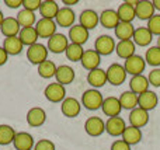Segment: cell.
Wrapping results in <instances>:
<instances>
[{
    "instance_id": "cell-19",
    "label": "cell",
    "mask_w": 160,
    "mask_h": 150,
    "mask_svg": "<svg viewBox=\"0 0 160 150\" xmlns=\"http://www.w3.org/2000/svg\"><path fill=\"white\" fill-rule=\"evenodd\" d=\"M47 121V112L41 107H32L28 109L27 112V123L32 128H38L42 126Z\"/></svg>"
},
{
    "instance_id": "cell-38",
    "label": "cell",
    "mask_w": 160,
    "mask_h": 150,
    "mask_svg": "<svg viewBox=\"0 0 160 150\" xmlns=\"http://www.w3.org/2000/svg\"><path fill=\"white\" fill-rule=\"evenodd\" d=\"M16 133L17 132L14 131L13 126L7 125V123H2L0 125V146H7L13 143Z\"/></svg>"
},
{
    "instance_id": "cell-37",
    "label": "cell",
    "mask_w": 160,
    "mask_h": 150,
    "mask_svg": "<svg viewBox=\"0 0 160 150\" xmlns=\"http://www.w3.org/2000/svg\"><path fill=\"white\" fill-rule=\"evenodd\" d=\"M56 69H58V66H56L52 60H49V59H48V60H45V62H42L41 65H38V66H37V72H38V75L41 76L42 79L55 77Z\"/></svg>"
},
{
    "instance_id": "cell-25",
    "label": "cell",
    "mask_w": 160,
    "mask_h": 150,
    "mask_svg": "<svg viewBox=\"0 0 160 150\" xmlns=\"http://www.w3.org/2000/svg\"><path fill=\"white\" fill-rule=\"evenodd\" d=\"M0 31L6 38H10V36H18L21 27H20L18 21H17L16 17H6L4 21L0 25Z\"/></svg>"
},
{
    "instance_id": "cell-4",
    "label": "cell",
    "mask_w": 160,
    "mask_h": 150,
    "mask_svg": "<svg viewBox=\"0 0 160 150\" xmlns=\"http://www.w3.org/2000/svg\"><path fill=\"white\" fill-rule=\"evenodd\" d=\"M124 67H125V72L128 75H131V77H133V76H139L143 73L145 67H146V62H145L143 56L135 53L133 56L128 58L124 62Z\"/></svg>"
},
{
    "instance_id": "cell-28",
    "label": "cell",
    "mask_w": 160,
    "mask_h": 150,
    "mask_svg": "<svg viewBox=\"0 0 160 150\" xmlns=\"http://www.w3.org/2000/svg\"><path fill=\"white\" fill-rule=\"evenodd\" d=\"M3 49L7 52L8 56H16L20 55L24 49V45H22L21 39L18 36H10V38H4L3 41Z\"/></svg>"
},
{
    "instance_id": "cell-26",
    "label": "cell",
    "mask_w": 160,
    "mask_h": 150,
    "mask_svg": "<svg viewBox=\"0 0 160 150\" xmlns=\"http://www.w3.org/2000/svg\"><path fill=\"white\" fill-rule=\"evenodd\" d=\"M132 41L136 46H149L153 41V35L148 27H138L135 28V32H133V36H132Z\"/></svg>"
},
{
    "instance_id": "cell-32",
    "label": "cell",
    "mask_w": 160,
    "mask_h": 150,
    "mask_svg": "<svg viewBox=\"0 0 160 150\" xmlns=\"http://www.w3.org/2000/svg\"><path fill=\"white\" fill-rule=\"evenodd\" d=\"M133 32H135V27H133L132 22H121L115 27L114 34L119 41H128V39H132Z\"/></svg>"
},
{
    "instance_id": "cell-41",
    "label": "cell",
    "mask_w": 160,
    "mask_h": 150,
    "mask_svg": "<svg viewBox=\"0 0 160 150\" xmlns=\"http://www.w3.org/2000/svg\"><path fill=\"white\" fill-rule=\"evenodd\" d=\"M146 27H148V30L152 32V35L160 36V14H155V16L148 21Z\"/></svg>"
},
{
    "instance_id": "cell-46",
    "label": "cell",
    "mask_w": 160,
    "mask_h": 150,
    "mask_svg": "<svg viewBox=\"0 0 160 150\" xmlns=\"http://www.w3.org/2000/svg\"><path fill=\"white\" fill-rule=\"evenodd\" d=\"M4 4L10 8L22 7V0H4Z\"/></svg>"
},
{
    "instance_id": "cell-16",
    "label": "cell",
    "mask_w": 160,
    "mask_h": 150,
    "mask_svg": "<svg viewBox=\"0 0 160 150\" xmlns=\"http://www.w3.org/2000/svg\"><path fill=\"white\" fill-rule=\"evenodd\" d=\"M158 104H159V97L152 90H148V91L138 95V107L148 112L155 109L158 107Z\"/></svg>"
},
{
    "instance_id": "cell-18",
    "label": "cell",
    "mask_w": 160,
    "mask_h": 150,
    "mask_svg": "<svg viewBox=\"0 0 160 150\" xmlns=\"http://www.w3.org/2000/svg\"><path fill=\"white\" fill-rule=\"evenodd\" d=\"M76 75H75V69L69 65H61L58 66L55 73V80L56 83L62 84V86H68V84L73 83Z\"/></svg>"
},
{
    "instance_id": "cell-47",
    "label": "cell",
    "mask_w": 160,
    "mask_h": 150,
    "mask_svg": "<svg viewBox=\"0 0 160 150\" xmlns=\"http://www.w3.org/2000/svg\"><path fill=\"white\" fill-rule=\"evenodd\" d=\"M8 60V55L7 52H6L4 49H3V46H0V66H3V65H6Z\"/></svg>"
},
{
    "instance_id": "cell-44",
    "label": "cell",
    "mask_w": 160,
    "mask_h": 150,
    "mask_svg": "<svg viewBox=\"0 0 160 150\" xmlns=\"http://www.w3.org/2000/svg\"><path fill=\"white\" fill-rule=\"evenodd\" d=\"M41 4H42V0H22V8L34 11V13L37 10H39Z\"/></svg>"
},
{
    "instance_id": "cell-31",
    "label": "cell",
    "mask_w": 160,
    "mask_h": 150,
    "mask_svg": "<svg viewBox=\"0 0 160 150\" xmlns=\"http://www.w3.org/2000/svg\"><path fill=\"white\" fill-rule=\"evenodd\" d=\"M149 80H148L146 76L139 75V76H133L129 80V90L133 91L135 94H142V93L148 91L149 90Z\"/></svg>"
},
{
    "instance_id": "cell-8",
    "label": "cell",
    "mask_w": 160,
    "mask_h": 150,
    "mask_svg": "<svg viewBox=\"0 0 160 150\" xmlns=\"http://www.w3.org/2000/svg\"><path fill=\"white\" fill-rule=\"evenodd\" d=\"M69 38H68L65 34H59L56 32L53 36H51L49 39H48V44H47V48L49 52L52 53H63L65 51H66V48L69 46Z\"/></svg>"
},
{
    "instance_id": "cell-35",
    "label": "cell",
    "mask_w": 160,
    "mask_h": 150,
    "mask_svg": "<svg viewBox=\"0 0 160 150\" xmlns=\"http://www.w3.org/2000/svg\"><path fill=\"white\" fill-rule=\"evenodd\" d=\"M17 21H18L20 27L21 28H27V27H34L37 24V16L34 11H30V10H25V8H21L18 11V14L16 16Z\"/></svg>"
},
{
    "instance_id": "cell-39",
    "label": "cell",
    "mask_w": 160,
    "mask_h": 150,
    "mask_svg": "<svg viewBox=\"0 0 160 150\" xmlns=\"http://www.w3.org/2000/svg\"><path fill=\"white\" fill-rule=\"evenodd\" d=\"M145 62H146V65H149V66L152 67H159L160 66V48L158 46H149L146 49V52H145Z\"/></svg>"
},
{
    "instance_id": "cell-51",
    "label": "cell",
    "mask_w": 160,
    "mask_h": 150,
    "mask_svg": "<svg viewBox=\"0 0 160 150\" xmlns=\"http://www.w3.org/2000/svg\"><path fill=\"white\" fill-rule=\"evenodd\" d=\"M158 48H160V36H158V45H156Z\"/></svg>"
},
{
    "instance_id": "cell-50",
    "label": "cell",
    "mask_w": 160,
    "mask_h": 150,
    "mask_svg": "<svg viewBox=\"0 0 160 150\" xmlns=\"http://www.w3.org/2000/svg\"><path fill=\"white\" fill-rule=\"evenodd\" d=\"M4 18H6V17H4V14H3V11L0 10V25H2V22L4 21Z\"/></svg>"
},
{
    "instance_id": "cell-11",
    "label": "cell",
    "mask_w": 160,
    "mask_h": 150,
    "mask_svg": "<svg viewBox=\"0 0 160 150\" xmlns=\"http://www.w3.org/2000/svg\"><path fill=\"white\" fill-rule=\"evenodd\" d=\"M125 128H127V123H125L124 118L121 117H112L105 121V132L110 136H114V138L122 136Z\"/></svg>"
},
{
    "instance_id": "cell-22",
    "label": "cell",
    "mask_w": 160,
    "mask_h": 150,
    "mask_svg": "<svg viewBox=\"0 0 160 150\" xmlns=\"http://www.w3.org/2000/svg\"><path fill=\"white\" fill-rule=\"evenodd\" d=\"M82 66L84 67L86 70H94L97 67H100V63H101V56L96 52L94 49H86L84 53L82 56V60H80Z\"/></svg>"
},
{
    "instance_id": "cell-17",
    "label": "cell",
    "mask_w": 160,
    "mask_h": 150,
    "mask_svg": "<svg viewBox=\"0 0 160 150\" xmlns=\"http://www.w3.org/2000/svg\"><path fill=\"white\" fill-rule=\"evenodd\" d=\"M90 36L88 34V30H86L84 27H82L80 24H75L73 27L69 28V34H68V38H69V42L70 44H78V45H82L86 44Z\"/></svg>"
},
{
    "instance_id": "cell-42",
    "label": "cell",
    "mask_w": 160,
    "mask_h": 150,
    "mask_svg": "<svg viewBox=\"0 0 160 150\" xmlns=\"http://www.w3.org/2000/svg\"><path fill=\"white\" fill-rule=\"evenodd\" d=\"M148 80H149L150 86L160 87V67L152 69V72H149V75H148Z\"/></svg>"
},
{
    "instance_id": "cell-48",
    "label": "cell",
    "mask_w": 160,
    "mask_h": 150,
    "mask_svg": "<svg viewBox=\"0 0 160 150\" xmlns=\"http://www.w3.org/2000/svg\"><path fill=\"white\" fill-rule=\"evenodd\" d=\"M63 3L65 6H66V7H70V6H75V4H78L79 3V0H63Z\"/></svg>"
},
{
    "instance_id": "cell-43",
    "label": "cell",
    "mask_w": 160,
    "mask_h": 150,
    "mask_svg": "<svg viewBox=\"0 0 160 150\" xmlns=\"http://www.w3.org/2000/svg\"><path fill=\"white\" fill-rule=\"evenodd\" d=\"M55 143L49 139H41L35 143L32 150H55Z\"/></svg>"
},
{
    "instance_id": "cell-30",
    "label": "cell",
    "mask_w": 160,
    "mask_h": 150,
    "mask_svg": "<svg viewBox=\"0 0 160 150\" xmlns=\"http://www.w3.org/2000/svg\"><path fill=\"white\" fill-rule=\"evenodd\" d=\"M59 4L55 0H42V4L39 7V13H41V18H49L55 20L59 11Z\"/></svg>"
},
{
    "instance_id": "cell-9",
    "label": "cell",
    "mask_w": 160,
    "mask_h": 150,
    "mask_svg": "<svg viewBox=\"0 0 160 150\" xmlns=\"http://www.w3.org/2000/svg\"><path fill=\"white\" fill-rule=\"evenodd\" d=\"M84 131L88 136H101L105 132V122L100 117H88L84 122Z\"/></svg>"
},
{
    "instance_id": "cell-13",
    "label": "cell",
    "mask_w": 160,
    "mask_h": 150,
    "mask_svg": "<svg viewBox=\"0 0 160 150\" xmlns=\"http://www.w3.org/2000/svg\"><path fill=\"white\" fill-rule=\"evenodd\" d=\"M75 18H76V14L75 11L72 10L70 7H63L59 8L58 11V16L55 17V22L58 27H62V28H70L75 25Z\"/></svg>"
},
{
    "instance_id": "cell-33",
    "label": "cell",
    "mask_w": 160,
    "mask_h": 150,
    "mask_svg": "<svg viewBox=\"0 0 160 150\" xmlns=\"http://www.w3.org/2000/svg\"><path fill=\"white\" fill-rule=\"evenodd\" d=\"M121 139L124 140L125 143H128L129 146H135L138 145L142 140V131L139 128H135V126H127L122 133Z\"/></svg>"
},
{
    "instance_id": "cell-36",
    "label": "cell",
    "mask_w": 160,
    "mask_h": 150,
    "mask_svg": "<svg viewBox=\"0 0 160 150\" xmlns=\"http://www.w3.org/2000/svg\"><path fill=\"white\" fill-rule=\"evenodd\" d=\"M18 38L21 39L24 46H31V45L38 42V34H37L35 27H27V28H21L18 34Z\"/></svg>"
},
{
    "instance_id": "cell-23",
    "label": "cell",
    "mask_w": 160,
    "mask_h": 150,
    "mask_svg": "<svg viewBox=\"0 0 160 150\" xmlns=\"http://www.w3.org/2000/svg\"><path fill=\"white\" fill-rule=\"evenodd\" d=\"M13 146L16 150H32L35 146L32 135L28 132H17L13 140Z\"/></svg>"
},
{
    "instance_id": "cell-29",
    "label": "cell",
    "mask_w": 160,
    "mask_h": 150,
    "mask_svg": "<svg viewBox=\"0 0 160 150\" xmlns=\"http://www.w3.org/2000/svg\"><path fill=\"white\" fill-rule=\"evenodd\" d=\"M115 52L121 59L127 60L128 58L135 55L136 45L133 44L132 39H128V41H118V44H117V46H115Z\"/></svg>"
},
{
    "instance_id": "cell-14",
    "label": "cell",
    "mask_w": 160,
    "mask_h": 150,
    "mask_svg": "<svg viewBox=\"0 0 160 150\" xmlns=\"http://www.w3.org/2000/svg\"><path fill=\"white\" fill-rule=\"evenodd\" d=\"M101 109H102V112H104V115H107L108 118L119 117V114H121V111H122V107H121V103H119V98L118 97H114V95L105 97L104 101H102Z\"/></svg>"
},
{
    "instance_id": "cell-10",
    "label": "cell",
    "mask_w": 160,
    "mask_h": 150,
    "mask_svg": "<svg viewBox=\"0 0 160 150\" xmlns=\"http://www.w3.org/2000/svg\"><path fill=\"white\" fill-rule=\"evenodd\" d=\"M138 3V0L135 2H131L127 0L122 4H119V7L117 8V14H118V18L121 22H132L136 18V13H135V6Z\"/></svg>"
},
{
    "instance_id": "cell-40",
    "label": "cell",
    "mask_w": 160,
    "mask_h": 150,
    "mask_svg": "<svg viewBox=\"0 0 160 150\" xmlns=\"http://www.w3.org/2000/svg\"><path fill=\"white\" fill-rule=\"evenodd\" d=\"M86 49H83L82 45H78V44H69V46L66 48L65 51V55L66 58L69 59L70 62H80L82 60V56L84 53Z\"/></svg>"
},
{
    "instance_id": "cell-21",
    "label": "cell",
    "mask_w": 160,
    "mask_h": 150,
    "mask_svg": "<svg viewBox=\"0 0 160 150\" xmlns=\"http://www.w3.org/2000/svg\"><path fill=\"white\" fill-rule=\"evenodd\" d=\"M135 13H136V18L145 20V21H149L156 14L153 3L149 2V0H138V3L135 6Z\"/></svg>"
},
{
    "instance_id": "cell-24",
    "label": "cell",
    "mask_w": 160,
    "mask_h": 150,
    "mask_svg": "<svg viewBox=\"0 0 160 150\" xmlns=\"http://www.w3.org/2000/svg\"><path fill=\"white\" fill-rule=\"evenodd\" d=\"M87 83L91 86V89H101L102 86H105L107 81V73L104 69L101 67H97L94 70H90L87 75Z\"/></svg>"
},
{
    "instance_id": "cell-3",
    "label": "cell",
    "mask_w": 160,
    "mask_h": 150,
    "mask_svg": "<svg viewBox=\"0 0 160 150\" xmlns=\"http://www.w3.org/2000/svg\"><path fill=\"white\" fill-rule=\"evenodd\" d=\"M48 53H49L48 48L45 46V45L37 42V44L28 46V49H27V59L32 65H37V66H38V65H41L42 62L48 60Z\"/></svg>"
},
{
    "instance_id": "cell-49",
    "label": "cell",
    "mask_w": 160,
    "mask_h": 150,
    "mask_svg": "<svg viewBox=\"0 0 160 150\" xmlns=\"http://www.w3.org/2000/svg\"><path fill=\"white\" fill-rule=\"evenodd\" d=\"M153 7H155V10H159L160 11V0H153Z\"/></svg>"
},
{
    "instance_id": "cell-15",
    "label": "cell",
    "mask_w": 160,
    "mask_h": 150,
    "mask_svg": "<svg viewBox=\"0 0 160 150\" xmlns=\"http://www.w3.org/2000/svg\"><path fill=\"white\" fill-rule=\"evenodd\" d=\"M79 24L88 31L93 30L97 27V24H100V14H97V11L93 8H86L79 16Z\"/></svg>"
},
{
    "instance_id": "cell-27",
    "label": "cell",
    "mask_w": 160,
    "mask_h": 150,
    "mask_svg": "<svg viewBox=\"0 0 160 150\" xmlns=\"http://www.w3.org/2000/svg\"><path fill=\"white\" fill-rule=\"evenodd\" d=\"M100 24L107 30H115V27L119 24V18L117 10L112 8H105L100 13Z\"/></svg>"
},
{
    "instance_id": "cell-1",
    "label": "cell",
    "mask_w": 160,
    "mask_h": 150,
    "mask_svg": "<svg viewBox=\"0 0 160 150\" xmlns=\"http://www.w3.org/2000/svg\"><path fill=\"white\" fill-rule=\"evenodd\" d=\"M104 97L97 89H88L82 94V107L88 111H97L101 108Z\"/></svg>"
},
{
    "instance_id": "cell-12",
    "label": "cell",
    "mask_w": 160,
    "mask_h": 150,
    "mask_svg": "<svg viewBox=\"0 0 160 150\" xmlns=\"http://www.w3.org/2000/svg\"><path fill=\"white\" fill-rule=\"evenodd\" d=\"M61 111L66 118H76L82 111V103L75 97H66L61 103Z\"/></svg>"
},
{
    "instance_id": "cell-6",
    "label": "cell",
    "mask_w": 160,
    "mask_h": 150,
    "mask_svg": "<svg viewBox=\"0 0 160 150\" xmlns=\"http://www.w3.org/2000/svg\"><path fill=\"white\" fill-rule=\"evenodd\" d=\"M44 95L49 103H62L66 98V89L59 83H49L44 90Z\"/></svg>"
},
{
    "instance_id": "cell-7",
    "label": "cell",
    "mask_w": 160,
    "mask_h": 150,
    "mask_svg": "<svg viewBox=\"0 0 160 150\" xmlns=\"http://www.w3.org/2000/svg\"><path fill=\"white\" fill-rule=\"evenodd\" d=\"M37 30V34H38L39 38H47L49 39L51 36H53L56 34V25L55 20H49V18H39L37 21V24L34 25Z\"/></svg>"
},
{
    "instance_id": "cell-45",
    "label": "cell",
    "mask_w": 160,
    "mask_h": 150,
    "mask_svg": "<svg viewBox=\"0 0 160 150\" xmlns=\"http://www.w3.org/2000/svg\"><path fill=\"white\" fill-rule=\"evenodd\" d=\"M110 150H131V146L125 143L122 139H117L115 142H112Z\"/></svg>"
},
{
    "instance_id": "cell-5",
    "label": "cell",
    "mask_w": 160,
    "mask_h": 150,
    "mask_svg": "<svg viewBox=\"0 0 160 150\" xmlns=\"http://www.w3.org/2000/svg\"><path fill=\"white\" fill-rule=\"evenodd\" d=\"M115 46H117V44H115V41H114V38L110 35H105V34L100 35L98 38L96 39V42H94V51H96L100 56L111 55V53L115 51Z\"/></svg>"
},
{
    "instance_id": "cell-20",
    "label": "cell",
    "mask_w": 160,
    "mask_h": 150,
    "mask_svg": "<svg viewBox=\"0 0 160 150\" xmlns=\"http://www.w3.org/2000/svg\"><path fill=\"white\" fill-rule=\"evenodd\" d=\"M128 121H129L131 126H135V128H143V126L148 125L149 122V112L145 111V109L136 107L135 109L129 112V117H128Z\"/></svg>"
},
{
    "instance_id": "cell-34",
    "label": "cell",
    "mask_w": 160,
    "mask_h": 150,
    "mask_svg": "<svg viewBox=\"0 0 160 150\" xmlns=\"http://www.w3.org/2000/svg\"><path fill=\"white\" fill-rule=\"evenodd\" d=\"M119 103H121L122 109H128V111H132L138 107V94H135L131 90H127V91L121 93L119 95Z\"/></svg>"
},
{
    "instance_id": "cell-2",
    "label": "cell",
    "mask_w": 160,
    "mask_h": 150,
    "mask_svg": "<svg viewBox=\"0 0 160 150\" xmlns=\"http://www.w3.org/2000/svg\"><path fill=\"white\" fill-rule=\"evenodd\" d=\"M107 73V81L112 86H121L125 80H127L128 73L125 72L124 65L119 63H111L108 69L105 70Z\"/></svg>"
}]
</instances>
